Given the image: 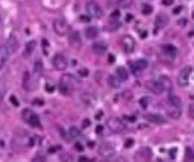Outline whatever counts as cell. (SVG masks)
I'll list each match as a JSON object with an SVG mask.
<instances>
[{"instance_id":"obj_6","label":"cell","mask_w":194,"mask_h":162,"mask_svg":"<svg viewBox=\"0 0 194 162\" xmlns=\"http://www.w3.org/2000/svg\"><path fill=\"white\" fill-rule=\"evenodd\" d=\"M53 67L55 70H65L68 67V61H67V56L64 53H56L53 56V61H52Z\"/></svg>"},{"instance_id":"obj_5","label":"cell","mask_w":194,"mask_h":162,"mask_svg":"<svg viewBox=\"0 0 194 162\" xmlns=\"http://www.w3.org/2000/svg\"><path fill=\"white\" fill-rule=\"evenodd\" d=\"M87 12L91 18H102V15H103V9L100 8V5L97 2H88Z\"/></svg>"},{"instance_id":"obj_25","label":"cell","mask_w":194,"mask_h":162,"mask_svg":"<svg viewBox=\"0 0 194 162\" xmlns=\"http://www.w3.org/2000/svg\"><path fill=\"white\" fill-rule=\"evenodd\" d=\"M108 83H109L112 88H118V85H120V79H118L117 76H109V77H108Z\"/></svg>"},{"instance_id":"obj_27","label":"cell","mask_w":194,"mask_h":162,"mask_svg":"<svg viewBox=\"0 0 194 162\" xmlns=\"http://www.w3.org/2000/svg\"><path fill=\"white\" fill-rule=\"evenodd\" d=\"M185 162H194V153L190 147H188L187 152H185Z\"/></svg>"},{"instance_id":"obj_3","label":"cell","mask_w":194,"mask_h":162,"mask_svg":"<svg viewBox=\"0 0 194 162\" xmlns=\"http://www.w3.org/2000/svg\"><path fill=\"white\" fill-rule=\"evenodd\" d=\"M68 29H70V26H68V23H67L65 18H56L53 21V30H55L56 35H61V36L67 35Z\"/></svg>"},{"instance_id":"obj_28","label":"cell","mask_w":194,"mask_h":162,"mask_svg":"<svg viewBox=\"0 0 194 162\" xmlns=\"http://www.w3.org/2000/svg\"><path fill=\"white\" fill-rule=\"evenodd\" d=\"M132 3H134V0H118V6H120V8H124V9L130 8Z\"/></svg>"},{"instance_id":"obj_51","label":"cell","mask_w":194,"mask_h":162,"mask_svg":"<svg viewBox=\"0 0 194 162\" xmlns=\"http://www.w3.org/2000/svg\"><path fill=\"white\" fill-rule=\"evenodd\" d=\"M102 132H103V127H102V126L96 127V133H102Z\"/></svg>"},{"instance_id":"obj_36","label":"cell","mask_w":194,"mask_h":162,"mask_svg":"<svg viewBox=\"0 0 194 162\" xmlns=\"http://www.w3.org/2000/svg\"><path fill=\"white\" fill-rule=\"evenodd\" d=\"M88 74H89L88 68H80V70H79V76H82V77H87Z\"/></svg>"},{"instance_id":"obj_24","label":"cell","mask_w":194,"mask_h":162,"mask_svg":"<svg viewBox=\"0 0 194 162\" xmlns=\"http://www.w3.org/2000/svg\"><path fill=\"white\" fill-rule=\"evenodd\" d=\"M159 82L162 83V87H164L165 90H171V80H170L167 76H161V77H159Z\"/></svg>"},{"instance_id":"obj_31","label":"cell","mask_w":194,"mask_h":162,"mask_svg":"<svg viewBox=\"0 0 194 162\" xmlns=\"http://www.w3.org/2000/svg\"><path fill=\"white\" fill-rule=\"evenodd\" d=\"M153 12V8L150 6V5H144L142 6V14L144 15H149V14H152Z\"/></svg>"},{"instance_id":"obj_1","label":"cell","mask_w":194,"mask_h":162,"mask_svg":"<svg viewBox=\"0 0 194 162\" xmlns=\"http://www.w3.org/2000/svg\"><path fill=\"white\" fill-rule=\"evenodd\" d=\"M76 88V80L71 74H64L59 80V92L64 95H71Z\"/></svg>"},{"instance_id":"obj_30","label":"cell","mask_w":194,"mask_h":162,"mask_svg":"<svg viewBox=\"0 0 194 162\" xmlns=\"http://www.w3.org/2000/svg\"><path fill=\"white\" fill-rule=\"evenodd\" d=\"M41 44H43V53H44V55H49V49H50V44H49V41H47V39H43V41H41Z\"/></svg>"},{"instance_id":"obj_33","label":"cell","mask_w":194,"mask_h":162,"mask_svg":"<svg viewBox=\"0 0 194 162\" xmlns=\"http://www.w3.org/2000/svg\"><path fill=\"white\" fill-rule=\"evenodd\" d=\"M149 102H150V100H149L147 97H141V99H140V106H141L142 109H146L149 106Z\"/></svg>"},{"instance_id":"obj_20","label":"cell","mask_w":194,"mask_h":162,"mask_svg":"<svg viewBox=\"0 0 194 162\" xmlns=\"http://www.w3.org/2000/svg\"><path fill=\"white\" fill-rule=\"evenodd\" d=\"M35 49H36V43L35 41H29L26 46H24V58H29L31 55L34 53L35 52Z\"/></svg>"},{"instance_id":"obj_17","label":"cell","mask_w":194,"mask_h":162,"mask_svg":"<svg viewBox=\"0 0 194 162\" xmlns=\"http://www.w3.org/2000/svg\"><path fill=\"white\" fill-rule=\"evenodd\" d=\"M167 114L170 115V118H175V120H177V118L180 117V114H182V111H180V106H175V105H170V103H168V108H167Z\"/></svg>"},{"instance_id":"obj_44","label":"cell","mask_w":194,"mask_h":162,"mask_svg":"<svg viewBox=\"0 0 194 162\" xmlns=\"http://www.w3.org/2000/svg\"><path fill=\"white\" fill-rule=\"evenodd\" d=\"M34 105H38V106H43V105H44V102H43L41 99H35V100H34Z\"/></svg>"},{"instance_id":"obj_9","label":"cell","mask_w":194,"mask_h":162,"mask_svg":"<svg viewBox=\"0 0 194 162\" xmlns=\"http://www.w3.org/2000/svg\"><path fill=\"white\" fill-rule=\"evenodd\" d=\"M122 47H123L124 53H132L135 50V39L130 35H124L122 38Z\"/></svg>"},{"instance_id":"obj_49","label":"cell","mask_w":194,"mask_h":162,"mask_svg":"<svg viewBox=\"0 0 194 162\" xmlns=\"http://www.w3.org/2000/svg\"><path fill=\"white\" fill-rule=\"evenodd\" d=\"M132 20H134V15H132V14H127V15H126V21H127V23H130Z\"/></svg>"},{"instance_id":"obj_4","label":"cell","mask_w":194,"mask_h":162,"mask_svg":"<svg viewBox=\"0 0 194 162\" xmlns=\"http://www.w3.org/2000/svg\"><path fill=\"white\" fill-rule=\"evenodd\" d=\"M135 162H150L152 161V150L149 147H141L135 152Z\"/></svg>"},{"instance_id":"obj_15","label":"cell","mask_w":194,"mask_h":162,"mask_svg":"<svg viewBox=\"0 0 194 162\" xmlns=\"http://www.w3.org/2000/svg\"><path fill=\"white\" fill-rule=\"evenodd\" d=\"M68 44H70L71 47H79L80 44H82V41H80V35H79V32L77 30H73L68 36Z\"/></svg>"},{"instance_id":"obj_46","label":"cell","mask_w":194,"mask_h":162,"mask_svg":"<svg viewBox=\"0 0 194 162\" xmlns=\"http://www.w3.org/2000/svg\"><path fill=\"white\" fill-rule=\"evenodd\" d=\"M124 120H127V121H135V120H137V117H135V115H134V117H132V115H126V117H124Z\"/></svg>"},{"instance_id":"obj_42","label":"cell","mask_w":194,"mask_h":162,"mask_svg":"<svg viewBox=\"0 0 194 162\" xmlns=\"http://www.w3.org/2000/svg\"><path fill=\"white\" fill-rule=\"evenodd\" d=\"M89 15H80V21H82V23H88L89 21Z\"/></svg>"},{"instance_id":"obj_26","label":"cell","mask_w":194,"mask_h":162,"mask_svg":"<svg viewBox=\"0 0 194 162\" xmlns=\"http://www.w3.org/2000/svg\"><path fill=\"white\" fill-rule=\"evenodd\" d=\"M59 162H73V156L68 152H62L59 155Z\"/></svg>"},{"instance_id":"obj_16","label":"cell","mask_w":194,"mask_h":162,"mask_svg":"<svg viewBox=\"0 0 194 162\" xmlns=\"http://www.w3.org/2000/svg\"><path fill=\"white\" fill-rule=\"evenodd\" d=\"M130 68H132V71L134 73L142 71V70L147 68V61H144V59H138V61H135V62L130 64Z\"/></svg>"},{"instance_id":"obj_38","label":"cell","mask_w":194,"mask_h":162,"mask_svg":"<svg viewBox=\"0 0 194 162\" xmlns=\"http://www.w3.org/2000/svg\"><path fill=\"white\" fill-rule=\"evenodd\" d=\"M41 70H43L41 61H35V71H41Z\"/></svg>"},{"instance_id":"obj_12","label":"cell","mask_w":194,"mask_h":162,"mask_svg":"<svg viewBox=\"0 0 194 162\" xmlns=\"http://www.w3.org/2000/svg\"><path fill=\"white\" fill-rule=\"evenodd\" d=\"M6 47H8V50H9V53H15L18 50V47H20V43H18L17 36L11 35L8 38V41H6V44H5Z\"/></svg>"},{"instance_id":"obj_45","label":"cell","mask_w":194,"mask_h":162,"mask_svg":"<svg viewBox=\"0 0 194 162\" xmlns=\"http://www.w3.org/2000/svg\"><path fill=\"white\" fill-rule=\"evenodd\" d=\"M46 91H47V92H53V85L52 83H46Z\"/></svg>"},{"instance_id":"obj_18","label":"cell","mask_w":194,"mask_h":162,"mask_svg":"<svg viewBox=\"0 0 194 162\" xmlns=\"http://www.w3.org/2000/svg\"><path fill=\"white\" fill-rule=\"evenodd\" d=\"M144 117H146V120L150 121V123H156V124H162V123H165V118L161 117L159 114H146Z\"/></svg>"},{"instance_id":"obj_21","label":"cell","mask_w":194,"mask_h":162,"mask_svg":"<svg viewBox=\"0 0 194 162\" xmlns=\"http://www.w3.org/2000/svg\"><path fill=\"white\" fill-rule=\"evenodd\" d=\"M167 23H168V17L165 14H159L158 17H156V20H155V24H156L158 29H162Z\"/></svg>"},{"instance_id":"obj_54","label":"cell","mask_w":194,"mask_h":162,"mask_svg":"<svg viewBox=\"0 0 194 162\" xmlns=\"http://www.w3.org/2000/svg\"><path fill=\"white\" fill-rule=\"evenodd\" d=\"M185 23H187V21H185V20H179V24H180V26H184V24H185Z\"/></svg>"},{"instance_id":"obj_10","label":"cell","mask_w":194,"mask_h":162,"mask_svg":"<svg viewBox=\"0 0 194 162\" xmlns=\"http://www.w3.org/2000/svg\"><path fill=\"white\" fill-rule=\"evenodd\" d=\"M191 71H193V68H191V67H185L182 71L179 73V77H177L179 85H182V87H187V85H188V79H190Z\"/></svg>"},{"instance_id":"obj_35","label":"cell","mask_w":194,"mask_h":162,"mask_svg":"<svg viewBox=\"0 0 194 162\" xmlns=\"http://www.w3.org/2000/svg\"><path fill=\"white\" fill-rule=\"evenodd\" d=\"M32 162H46V158L43 155H36L35 158L32 159Z\"/></svg>"},{"instance_id":"obj_7","label":"cell","mask_w":194,"mask_h":162,"mask_svg":"<svg viewBox=\"0 0 194 162\" xmlns=\"http://www.w3.org/2000/svg\"><path fill=\"white\" fill-rule=\"evenodd\" d=\"M108 127H109V130H111L112 133H122V132H124V129H126L123 121H122L120 118H117V117H112V118L108 120Z\"/></svg>"},{"instance_id":"obj_19","label":"cell","mask_w":194,"mask_h":162,"mask_svg":"<svg viewBox=\"0 0 194 162\" xmlns=\"http://www.w3.org/2000/svg\"><path fill=\"white\" fill-rule=\"evenodd\" d=\"M162 53H165L167 56H176L177 55V49L173 46V44H164L162 46Z\"/></svg>"},{"instance_id":"obj_40","label":"cell","mask_w":194,"mask_h":162,"mask_svg":"<svg viewBox=\"0 0 194 162\" xmlns=\"http://www.w3.org/2000/svg\"><path fill=\"white\" fill-rule=\"evenodd\" d=\"M74 148H76V152H84V145L79 144V143H76V144H74Z\"/></svg>"},{"instance_id":"obj_50","label":"cell","mask_w":194,"mask_h":162,"mask_svg":"<svg viewBox=\"0 0 194 162\" xmlns=\"http://www.w3.org/2000/svg\"><path fill=\"white\" fill-rule=\"evenodd\" d=\"M170 156H171L173 159L176 158V148H171V152H170Z\"/></svg>"},{"instance_id":"obj_2","label":"cell","mask_w":194,"mask_h":162,"mask_svg":"<svg viewBox=\"0 0 194 162\" xmlns=\"http://www.w3.org/2000/svg\"><path fill=\"white\" fill-rule=\"evenodd\" d=\"M21 117H23V120H24L31 127H41L39 117L36 115L34 111H31V109H24L23 114H21Z\"/></svg>"},{"instance_id":"obj_14","label":"cell","mask_w":194,"mask_h":162,"mask_svg":"<svg viewBox=\"0 0 194 162\" xmlns=\"http://www.w3.org/2000/svg\"><path fill=\"white\" fill-rule=\"evenodd\" d=\"M93 52L96 55H105L108 52V46H106V43L103 41H97V43H94L93 44Z\"/></svg>"},{"instance_id":"obj_22","label":"cell","mask_w":194,"mask_h":162,"mask_svg":"<svg viewBox=\"0 0 194 162\" xmlns=\"http://www.w3.org/2000/svg\"><path fill=\"white\" fill-rule=\"evenodd\" d=\"M97 35H99V29H97V27H94V26H89V27H87V29H85V36H87V38H89V39H94V38H97Z\"/></svg>"},{"instance_id":"obj_47","label":"cell","mask_w":194,"mask_h":162,"mask_svg":"<svg viewBox=\"0 0 194 162\" xmlns=\"http://www.w3.org/2000/svg\"><path fill=\"white\" fill-rule=\"evenodd\" d=\"M118 15H120V12H118V11H114V12H112V15H111V20H117Z\"/></svg>"},{"instance_id":"obj_41","label":"cell","mask_w":194,"mask_h":162,"mask_svg":"<svg viewBox=\"0 0 194 162\" xmlns=\"http://www.w3.org/2000/svg\"><path fill=\"white\" fill-rule=\"evenodd\" d=\"M175 3V0H162V5L164 6H171Z\"/></svg>"},{"instance_id":"obj_32","label":"cell","mask_w":194,"mask_h":162,"mask_svg":"<svg viewBox=\"0 0 194 162\" xmlns=\"http://www.w3.org/2000/svg\"><path fill=\"white\" fill-rule=\"evenodd\" d=\"M23 85H26V90L29 91V73L24 71L23 74Z\"/></svg>"},{"instance_id":"obj_29","label":"cell","mask_w":194,"mask_h":162,"mask_svg":"<svg viewBox=\"0 0 194 162\" xmlns=\"http://www.w3.org/2000/svg\"><path fill=\"white\" fill-rule=\"evenodd\" d=\"M168 103H170V105H175V106H180V100H179L177 95H170V97H168Z\"/></svg>"},{"instance_id":"obj_37","label":"cell","mask_w":194,"mask_h":162,"mask_svg":"<svg viewBox=\"0 0 194 162\" xmlns=\"http://www.w3.org/2000/svg\"><path fill=\"white\" fill-rule=\"evenodd\" d=\"M188 115H190L191 118H194V103H191L190 108H188Z\"/></svg>"},{"instance_id":"obj_55","label":"cell","mask_w":194,"mask_h":162,"mask_svg":"<svg viewBox=\"0 0 194 162\" xmlns=\"http://www.w3.org/2000/svg\"><path fill=\"white\" fill-rule=\"evenodd\" d=\"M2 145H3V143H2V141H0V147H2Z\"/></svg>"},{"instance_id":"obj_11","label":"cell","mask_w":194,"mask_h":162,"mask_svg":"<svg viewBox=\"0 0 194 162\" xmlns=\"http://www.w3.org/2000/svg\"><path fill=\"white\" fill-rule=\"evenodd\" d=\"M147 88L152 91L153 94H162L164 91H165V88L162 87V83L159 82V79H156V80H150V82H147Z\"/></svg>"},{"instance_id":"obj_8","label":"cell","mask_w":194,"mask_h":162,"mask_svg":"<svg viewBox=\"0 0 194 162\" xmlns=\"http://www.w3.org/2000/svg\"><path fill=\"white\" fill-rule=\"evenodd\" d=\"M97 150H99V155L102 158H112L115 155V147L111 143H102V144L99 145Z\"/></svg>"},{"instance_id":"obj_39","label":"cell","mask_w":194,"mask_h":162,"mask_svg":"<svg viewBox=\"0 0 194 162\" xmlns=\"http://www.w3.org/2000/svg\"><path fill=\"white\" fill-rule=\"evenodd\" d=\"M70 135H71V136H79V130H77V129H74V127H71V129H70Z\"/></svg>"},{"instance_id":"obj_56","label":"cell","mask_w":194,"mask_h":162,"mask_svg":"<svg viewBox=\"0 0 194 162\" xmlns=\"http://www.w3.org/2000/svg\"><path fill=\"white\" fill-rule=\"evenodd\" d=\"M191 15H193V18H194V11H193V14H191Z\"/></svg>"},{"instance_id":"obj_48","label":"cell","mask_w":194,"mask_h":162,"mask_svg":"<svg viewBox=\"0 0 194 162\" xmlns=\"http://www.w3.org/2000/svg\"><path fill=\"white\" fill-rule=\"evenodd\" d=\"M180 11H182V6H176V8L173 9V14H179Z\"/></svg>"},{"instance_id":"obj_34","label":"cell","mask_w":194,"mask_h":162,"mask_svg":"<svg viewBox=\"0 0 194 162\" xmlns=\"http://www.w3.org/2000/svg\"><path fill=\"white\" fill-rule=\"evenodd\" d=\"M9 102H11V105H14V106H18V105H20V102H18V99L15 95H11V97H9Z\"/></svg>"},{"instance_id":"obj_53","label":"cell","mask_w":194,"mask_h":162,"mask_svg":"<svg viewBox=\"0 0 194 162\" xmlns=\"http://www.w3.org/2000/svg\"><path fill=\"white\" fill-rule=\"evenodd\" d=\"M108 61H109V62H114V61H115V56H114V55H109Z\"/></svg>"},{"instance_id":"obj_52","label":"cell","mask_w":194,"mask_h":162,"mask_svg":"<svg viewBox=\"0 0 194 162\" xmlns=\"http://www.w3.org/2000/svg\"><path fill=\"white\" fill-rule=\"evenodd\" d=\"M89 126V120H84L82 121V127H88Z\"/></svg>"},{"instance_id":"obj_23","label":"cell","mask_w":194,"mask_h":162,"mask_svg":"<svg viewBox=\"0 0 194 162\" xmlns=\"http://www.w3.org/2000/svg\"><path fill=\"white\" fill-rule=\"evenodd\" d=\"M117 77H118L120 80H127V79H129L127 70H126L124 67H118V68H117Z\"/></svg>"},{"instance_id":"obj_43","label":"cell","mask_w":194,"mask_h":162,"mask_svg":"<svg viewBox=\"0 0 194 162\" xmlns=\"http://www.w3.org/2000/svg\"><path fill=\"white\" fill-rule=\"evenodd\" d=\"M132 145H134V140H127V141L124 143V147H126V148H129V147H132Z\"/></svg>"},{"instance_id":"obj_13","label":"cell","mask_w":194,"mask_h":162,"mask_svg":"<svg viewBox=\"0 0 194 162\" xmlns=\"http://www.w3.org/2000/svg\"><path fill=\"white\" fill-rule=\"evenodd\" d=\"M9 56H11V53H9L8 47H6V46H0V70L6 65Z\"/></svg>"}]
</instances>
